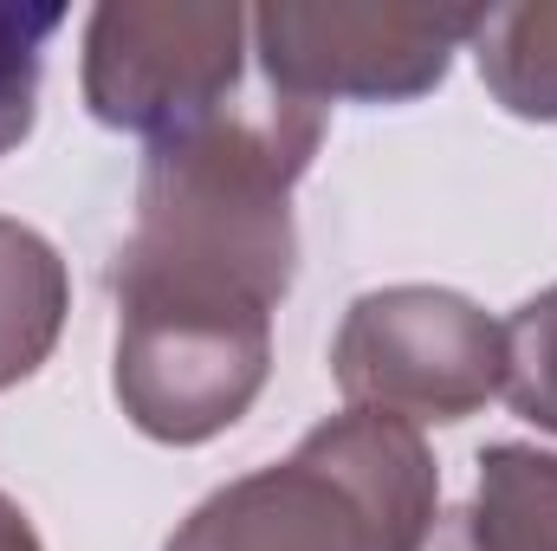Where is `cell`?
I'll list each match as a JSON object with an SVG mask.
<instances>
[{
	"label": "cell",
	"mask_w": 557,
	"mask_h": 551,
	"mask_svg": "<svg viewBox=\"0 0 557 551\" xmlns=\"http://www.w3.org/2000/svg\"><path fill=\"white\" fill-rule=\"evenodd\" d=\"M480 7H357V0H273L253 7V52L292 105H403L447 78L473 39Z\"/></svg>",
	"instance_id": "5b68a950"
},
{
	"label": "cell",
	"mask_w": 557,
	"mask_h": 551,
	"mask_svg": "<svg viewBox=\"0 0 557 551\" xmlns=\"http://www.w3.org/2000/svg\"><path fill=\"white\" fill-rule=\"evenodd\" d=\"M324 143V111L240 91L214 118L149 143L137 221L117 247V311L273 318L298 273L292 188Z\"/></svg>",
	"instance_id": "6da1fadb"
},
{
	"label": "cell",
	"mask_w": 557,
	"mask_h": 551,
	"mask_svg": "<svg viewBox=\"0 0 557 551\" xmlns=\"http://www.w3.org/2000/svg\"><path fill=\"white\" fill-rule=\"evenodd\" d=\"M0 551H46L39 546V532H33V519L0 493Z\"/></svg>",
	"instance_id": "4fadbf2b"
},
{
	"label": "cell",
	"mask_w": 557,
	"mask_h": 551,
	"mask_svg": "<svg viewBox=\"0 0 557 551\" xmlns=\"http://www.w3.org/2000/svg\"><path fill=\"white\" fill-rule=\"evenodd\" d=\"M506 403L539 421L545 434H557V285H545L539 298H525L506 325Z\"/></svg>",
	"instance_id": "8fae6325"
},
{
	"label": "cell",
	"mask_w": 557,
	"mask_h": 551,
	"mask_svg": "<svg viewBox=\"0 0 557 551\" xmlns=\"http://www.w3.org/2000/svg\"><path fill=\"white\" fill-rule=\"evenodd\" d=\"M59 26H65V7L0 0V156L33 137V118H39V65H46V39Z\"/></svg>",
	"instance_id": "30bf717a"
},
{
	"label": "cell",
	"mask_w": 557,
	"mask_h": 551,
	"mask_svg": "<svg viewBox=\"0 0 557 551\" xmlns=\"http://www.w3.org/2000/svg\"><path fill=\"white\" fill-rule=\"evenodd\" d=\"M331 377L350 409L396 421H467L506 390L499 325L447 285H376L350 298L331 338Z\"/></svg>",
	"instance_id": "277c9868"
},
{
	"label": "cell",
	"mask_w": 557,
	"mask_h": 551,
	"mask_svg": "<svg viewBox=\"0 0 557 551\" xmlns=\"http://www.w3.org/2000/svg\"><path fill=\"white\" fill-rule=\"evenodd\" d=\"M460 513L473 551H557V454L532 441H493Z\"/></svg>",
	"instance_id": "ba28073f"
},
{
	"label": "cell",
	"mask_w": 557,
	"mask_h": 551,
	"mask_svg": "<svg viewBox=\"0 0 557 551\" xmlns=\"http://www.w3.org/2000/svg\"><path fill=\"white\" fill-rule=\"evenodd\" d=\"M253 13L234 0H104L85 20V105L162 143L240 98Z\"/></svg>",
	"instance_id": "3957f363"
},
{
	"label": "cell",
	"mask_w": 557,
	"mask_h": 551,
	"mask_svg": "<svg viewBox=\"0 0 557 551\" xmlns=\"http://www.w3.org/2000/svg\"><path fill=\"white\" fill-rule=\"evenodd\" d=\"M416 551H473V532H467V513L454 506V513H434V526H428V539Z\"/></svg>",
	"instance_id": "7c38bea8"
},
{
	"label": "cell",
	"mask_w": 557,
	"mask_h": 551,
	"mask_svg": "<svg viewBox=\"0 0 557 551\" xmlns=\"http://www.w3.org/2000/svg\"><path fill=\"white\" fill-rule=\"evenodd\" d=\"M273 370V318L117 311L111 390L149 441L201 448L253 409Z\"/></svg>",
	"instance_id": "8992f818"
},
{
	"label": "cell",
	"mask_w": 557,
	"mask_h": 551,
	"mask_svg": "<svg viewBox=\"0 0 557 551\" xmlns=\"http://www.w3.org/2000/svg\"><path fill=\"white\" fill-rule=\"evenodd\" d=\"M65 311H72V279L59 247L39 228L0 215V390L26 383L52 357Z\"/></svg>",
	"instance_id": "52a82bcc"
},
{
	"label": "cell",
	"mask_w": 557,
	"mask_h": 551,
	"mask_svg": "<svg viewBox=\"0 0 557 551\" xmlns=\"http://www.w3.org/2000/svg\"><path fill=\"white\" fill-rule=\"evenodd\" d=\"M473 59L499 111L525 124H557V0L493 7L473 26Z\"/></svg>",
	"instance_id": "9c48e42d"
},
{
	"label": "cell",
	"mask_w": 557,
	"mask_h": 551,
	"mask_svg": "<svg viewBox=\"0 0 557 551\" xmlns=\"http://www.w3.org/2000/svg\"><path fill=\"white\" fill-rule=\"evenodd\" d=\"M441 513V467L416 421L344 409L285 461L208 493L162 551H416Z\"/></svg>",
	"instance_id": "7a4b0ae2"
}]
</instances>
